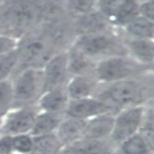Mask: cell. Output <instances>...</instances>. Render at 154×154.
I'll return each mask as SVG.
<instances>
[{
    "mask_svg": "<svg viewBox=\"0 0 154 154\" xmlns=\"http://www.w3.org/2000/svg\"><path fill=\"white\" fill-rule=\"evenodd\" d=\"M70 45L96 62L110 56L127 54L122 35L116 29L77 35Z\"/></svg>",
    "mask_w": 154,
    "mask_h": 154,
    "instance_id": "2",
    "label": "cell"
},
{
    "mask_svg": "<svg viewBox=\"0 0 154 154\" xmlns=\"http://www.w3.org/2000/svg\"><path fill=\"white\" fill-rule=\"evenodd\" d=\"M115 108L96 96L80 99L70 100L65 116L87 121L94 117L106 113L116 114Z\"/></svg>",
    "mask_w": 154,
    "mask_h": 154,
    "instance_id": "10",
    "label": "cell"
},
{
    "mask_svg": "<svg viewBox=\"0 0 154 154\" xmlns=\"http://www.w3.org/2000/svg\"><path fill=\"white\" fill-rule=\"evenodd\" d=\"M44 1H48V0H44Z\"/></svg>",
    "mask_w": 154,
    "mask_h": 154,
    "instance_id": "31",
    "label": "cell"
},
{
    "mask_svg": "<svg viewBox=\"0 0 154 154\" xmlns=\"http://www.w3.org/2000/svg\"><path fill=\"white\" fill-rule=\"evenodd\" d=\"M86 123L85 120L64 116L54 135L63 147L70 145L83 138Z\"/></svg>",
    "mask_w": 154,
    "mask_h": 154,
    "instance_id": "14",
    "label": "cell"
},
{
    "mask_svg": "<svg viewBox=\"0 0 154 154\" xmlns=\"http://www.w3.org/2000/svg\"><path fill=\"white\" fill-rule=\"evenodd\" d=\"M11 138L9 136H0V154L13 153Z\"/></svg>",
    "mask_w": 154,
    "mask_h": 154,
    "instance_id": "29",
    "label": "cell"
},
{
    "mask_svg": "<svg viewBox=\"0 0 154 154\" xmlns=\"http://www.w3.org/2000/svg\"><path fill=\"white\" fill-rule=\"evenodd\" d=\"M39 112L36 104L12 109L0 120V136L30 134Z\"/></svg>",
    "mask_w": 154,
    "mask_h": 154,
    "instance_id": "7",
    "label": "cell"
},
{
    "mask_svg": "<svg viewBox=\"0 0 154 154\" xmlns=\"http://www.w3.org/2000/svg\"><path fill=\"white\" fill-rule=\"evenodd\" d=\"M65 86L54 88L44 91L36 103L39 110L49 113L64 114L70 102Z\"/></svg>",
    "mask_w": 154,
    "mask_h": 154,
    "instance_id": "13",
    "label": "cell"
},
{
    "mask_svg": "<svg viewBox=\"0 0 154 154\" xmlns=\"http://www.w3.org/2000/svg\"><path fill=\"white\" fill-rule=\"evenodd\" d=\"M67 49V48L59 51L42 67L44 78L43 92L54 88L65 86L70 78Z\"/></svg>",
    "mask_w": 154,
    "mask_h": 154,
    "instance_id": "9",
    "label": "cell"
},
{
    "mask_svg": "<svg viewBox=\"0 0 154 154\" xmlns=\"http://www.w3.org/2000/svg\"><path fill=\"white\" fill-rule=\"evenodd\" d=\"M64 116V114L40 111L30 134L34 138L55 134Z\"/></svg>",
    "mask_w": 154,
    "mask_h": 154,
    "instance_id": "18",
    "label": "cell"
},
{
    "mask_svg": "<svg viewBox=\"0 0 154 154\" xmlns=\"http://www.w3.org/2000/svg\"><path fill=\"white\" fill-rule=\"evenodd\" d=\"M99 85L94 74H82L70 76L65 87L70 100H76L95 96Z\"/></svg>",
    "mask_w": 154,
    "mask_h": 154,
    "instance_id": "12",
    "label": "cell"
},
{
    "mask_svg": "<svg viewBox=\"0 0 154 154\" xmlns=\"http://www.w3.org/2000/svg\"><path fill=\"white\" fill-rule=\"evenodd\" d=\"M146 106L122 109L115 115L113 129L110 140L116 146L122 141L138 133Z\"/></svg>",
    "mask_w": 154,
    "mask_h": 154,
    "instance_id": "8",
    "label": "cell"
},
{
    "mask_svg": "<svg viewBox=\"0 0 154 154\" xmlns=\"http://www.w3.org/2000/svg\"><path fill=\"white\" fill-rule=\"evenodd\" d=\"M153 115V102H152V103H150L146 106L143 122L138 132V133L146 139V140L152 147H154Z\"/></svg>",
    "mask_w": 154,
    "mask_h": 154,
    "instance_id": "25",
    "label": "cell"
},
{
    "mask_svg": "<svg viewBox=\"0 0 154 154\" xmlns=\"http://www.w3.org/2000/svg\"><path fill=\"white\" fill-rule=\"evenodd\" d=\"M115 154H153V147L138 133L118 144Z\"/></svg>",
    "mask_w": 154,
    "mask_h": 154,
    "instance_id": "20",
    "label": "cell"
},
{
    "mask_svg": "<svg viewBox=\"0 0 154 154\" xmlns=\"http://www.w3.org/2000/svg\"><path fill=\"white\" fill-rule=\"evenodd\" d=\"M65 12L72 20L95 11L98 0H61Z\"/></svg>",
    "mask_w": 154,
    "mask_h": 154,
    "instance_id": "21",
    "label": "cell"
},
{
    "mask_svg": "<svg viewBox=\"0 0 154 154\" xmlns=\"http://www.w3.org/2000/svg\"><path fill=\"white\" fill-rule=\"evenodd\" d=\"M63 146L55 135L34 138V146L30 154H61Z\"/></svg>",
    "mask_w": 154,
    "mask_h": 154,
    "instance_id": "22",
    "label": "cell"
},
{
    "mask_svg": "<svg viewBox=\"0 0 154 154\" xmlns=\"http://www.w3.org/2000/svg\"><path fill=\"white\" fill-rule=\"evenodd\" d=\"M13 153L15 154H30L34 146V138L30 134L11 137Z\"/></svg>",
    "mask_w": 154,
    "mask_h": 154,
    "instance_id": "26",
    "label": "cell"
},
{
    "mask_svg": "<svg viewBox=\"0 0 154 154\" xmlns=\"http://www.w3.org/2000/svg\"><path fill=\"white\" fill-rule=\"evenodd\" d=\"M47 3L44 0H15L4 12L5 23L18 33L20 38L45 21Z\"/></svg>",
    "mask_w": 154,
    "mask_h": 154,
    "instance_id": "3",
    "label": "cell"
},
{
    "mask_svg": "<svg viewBox=\"0 0 154 154\" xmlns=\"http://www.w3.org/2000/svg\"><path fill=\"white\" fill-rule=\"evenodd\" d=\"M18 42L19 39L12 34L0 33V56L16 50Z\"/></svg>",
    "mask_w": 154,
    "mask_h": 154,
    "instance_id": "27",
    "label": "cell"
},
{
    "mask_svg": "<svg viewBox=\"0 0 154 154\" xmlns=\"http://www.w3.org/2000/svg\"><path fill=\"white\" fill-rule=\"evenodd\" d=\"M118 111L153 102V72L107 84H100L95 96Z\"/></svg>",
    "mask_w": 154,
    "mask_h": 154,
    "instance_id": "1",
    "label": "cell"
},
{
    "mask_svg": "<svg viewBox=\"0 0 154 154\" xmlns=\"http://www.w3.org/2000/svg\"><path fill=\"white\" fill-rule=\"evenodd\" d=\"M9 154H15V153H9Z\"/></svg>",
    "mask_w": 154,
    "mask_h": 154,
    "instance_id": "30",
    "label": "cell"
},
{
    "mask_svg": "<svg viewBox=\"0 0 154 154\" xmlns=\"http://www.w3.org/2000/svg\"><path fill=\"white\" fill-rule=\"evenodd\" d=\"M11 81L14 96L12 109L36 104L43 92L42 68L20 69Z\"/></svg>",
    "mask_w": 154,
    "mask_h": 154,
    "instance_id": "5",
    "label": "cell"
},
{
    "mask_svg": "<svg viewBox=\"0 0 154 154\" xmlns=\"http://www.w3.org/2000/svg\"><path fill=\"white\" fill-rule=\"evenodd\" d=\"M118 31L124 37L154 40V21L138 15Z\"/></svg>",
    "mask_w": 154,
    "mask_h": 154,
    "instance_id": "17",
    "label": "cell"
},
{
    "mask_svg": "<svg viewBox=\"0 0 154 154\" xmlns=\"http://www.w3.org/2000/svg\"><path fill=\"white\" fill-rule=\"evenodd\" d=\"M122 37L128 56L140 64L153 68L154 40L129 38L122 35Z\"/></svg>",
    "mask_w": 154,
    "mask_h": 154,
    "instance_id": "11",
    "label": "cell"
},
{
    "mask_svg": "<svg viewBox=\"0 0 154 154\" xmlns=\"http://www.w3.org/2000/svg\"><path fill=\"white\" fill-rule=\"evenodd\" d=\"M116 114L106 113L87 120L83 138L95 140H109L113 132Z\"/></svg>",
    "mask_w": 154,
    "mask_h": 154,
    "instance_id": "16",
    "label": "cell"
},
{
    "mask_svg": "<svg viewBox=\"0 0 154 154\" xmlns=\"http://www.w3.org/2000/svg\"><path fill=\"white\" fill-rule=\"evenodd\" d=\"M152 72L153 68L140 64L128 54H119L97 61L94 74L100 84H107Z\"/></svg>",
    "mask_w": 154,
    "mask_h": 154,
    "instance_id": "4",
    "label": "cell"
},
{
    "mask_svg": "<svg viewBox=\"0 0 154 154\" xmlns=\"http://www.w3.org/2000/svg\"><path fill=\"white\" fill-rule=\"evenodd\" d=\"M14 96L12 81H0V120L12 108Z\"/></svg>",
    "mask_w": 154,
    "mask_h": 154,
    "instance_id": "24",
    "label": "cell"
},
{
    "mask_svg": "<svg viewBox=\"0 0 154 154\" xmlns=\"http://www.w3.org/2000/svg\"><path fill=\"white\" fill-rule=\"evenodd\" d=\"M69 69L70 76L94 74L96 62L91 59L70 45L67 48Z\"/></svg>",
    "mask_w": 154,
    "mask_h": 154,
    "instance_id": "19",
    "label": "cell"
},
{
    "mask_svg": "<svg viewBox=\"0 0 154 154\" xmlns=\"http://www.w3.org/2000/svg\"><path fill=\"white\" fill-rule=\"evenodd\" d=\"M116 146L109 140L83 138L63 147L61 154H115Z\"/></svg>",
    "mask_w": 154,
    "mask_h": 154,
    "instance_id": "15",
    "label": "cell"
},
{
    "mask_svg": "<svg viewBox=\"0 0 154 154\" xmlns=\"http://www.w3.org/2000/svg\"><path fill=\"white\" fill-rule=\"evenodd\" d=\"M138 15L150 20L154 21L153 0H140Z\"/></svg>",
    "mask_w": 154,
    "mask_h": 154,
    "instance_id": "28",
    "label": "cell"
},
{
    "mask_svg": "<svg viewBox=\"0 0 154 154\" xmlns=\"http://www.w3.org/2000/svg\"><path fill=\"white\" fill-rule=\"evenodd\" d=\"M140 0H98L95 10L117 30L138 15Z\"/></svg>",
    "mask_w": 154,
    "mask_h": 154,
    "instance_id": "6",
    "label": "cell"
},
{
    "mask_svg": "<svg viewBox=\"0 0 154 154\" xmlns=\"http://www.w3.org/2000/svg\"><path fill=\"white\" fill-rule=\"evenodd\" d=\"M19 66L20 58L17 49L0 56V81L11 79Z\"/></svg>",
    "mask_w": 154,
    "mask_h": 154,
    "instance_id": "23",
    "label": "cell"
}]
</instances>
